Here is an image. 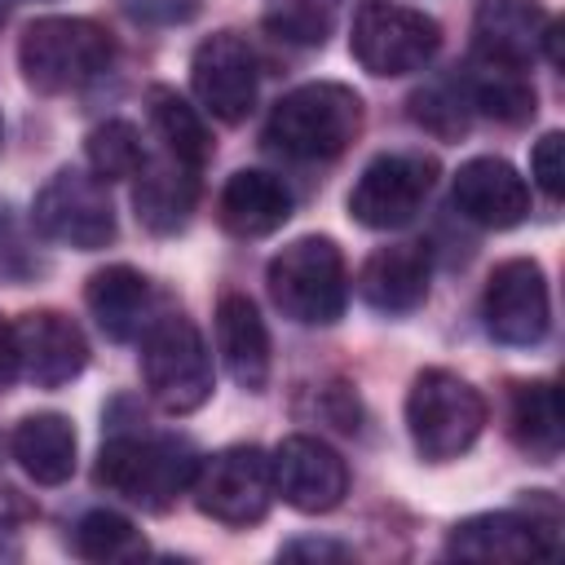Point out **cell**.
Returning <instances> with one entry per match:
<instances>
[{
    "label": "cell",
    "instance_id": "obj_24",
    "mask_svg": "<svg viewBox=\"0 0 565 565\" xmlns=\"http://www.w3.org/2000/svg\"><path fill=\"white\" fill-rule=\"evenodd\" d=\"M508 437L534 463H552L561 455V393L552 380L512 384L508 397Z\"/></svg>",
    "mask_w": 565,
    "mask_h": 565
},
{
    "label": "cell",
    "instance_id": "obj_23",
    "mask_svg": "<svg viewBox=\"0 0 565 565\" xmlns=\"http://www.w3.org/2000/svg\"><path fill=\"white\" fill-rule=\"evenodd\" d=\"M13 459L35 486H62L75 472V428L57 411H35L26 415L13 437H9Z\"/></svg>",
    "mask_w": 565,
    "mask_h": 565
},
{
    "label": "cell",
    "instance_id": "obj_30",
    "mask_svg": "<svg viewBox=\"0 0 565 565\" xmlns=\"http://www.w3.org/2000/svg\"><path fill=\"white\" fill-rule=\"evenodd\" d=\"M411 119L437 137H459L468 128V97L459 84H428L411 97Z\"/></svg>",
    "mask_w": 565,
    "mask_h": 565
},
{
    "label": "cell",
    "instance_id": "obj_13",
    "mask_svg": "<svg viewBox=\"0 0 565 565\" xmlns=\"http://www.w3.org/2000/svg\"><path fill=\"white\" fill-rule=\"evenodd\" d=\"M190 84H194L199 106L212 119L243 124L256 106V84H260V66H256L252 44L238 31L207 35L190 57Z\"/></svg>",
    "mask_w": 565,
    "mask_h": 565
},
{
    "label": "cell",
    "instance_id": "obj_9",
    "mask_svg": "<svg viewBox=\"0 0 565 565\" xmlns=\"http://www.w3.org/2000/svg\"><path fill=\"white\" fill-rule=\"evenodd\" d=\"M31 225L49 243H62L75 252H97L115 243V207H110L106 181L79 168H57L35 194Z\"/></svg>",
    "mask_w": 565,
    "mask_h": 565
},
{
    "label": "cell",
    "instance_id": "obj_5",
    "mask_svg": "<svg viewBox=\"0 0 565 565\" xmlns=\"http://www.w3.org/2000/svg\"><path fill=\"white\" fill-rule=\"evenodd\" d=\"M406 428L415 455L428 463L459 459L486 428V397L455 371L428 366L411 380L406 393Z\"/></svg>",
    "mask_w": 565,
    "mask_h": 565
},
{
    "label": "cell",
    "instance_id": "obj_3",
    "mask_svg": "<svg viewBox=\"0 0 565 565\" xmlns=\"http://www.w3.org/2000/svg\"><path fill=\"white\" fill-rule=\"evenodd\" d=\"M269 300L300 327H331L349 305V265L335 238L300 234L265 269Z\"/></svg>",
    "mask_w": 565,
    "mask_h": 565
},
{
    "label": "cell",
    "instance_id": "obj_17",
    "mask_svg": "<svg viewBox=\"0 0 565 565\" xmlns=\"http://www.w3.org/2000/svg\"><path fill=\"white\" fill-rule=\"evenodd\" d=\"M547 9L539 0H477L472 13V57L530 71V62L543 49Z\"/></svg>",
    "mask_w": 565,
    "mask_h": 565
},
{
    "label": "cell",
    "instance_id": "obj_34",
    "mask_svg": "<svg viewBox=\"0 0 565 565\" xmlns=\"http://www.w3.org/2000/svg\"><path fill=\"white\" fill-rule=\"evenodd\" d=\"M278 556H282V561H300V556H309V561H349L353 552H349L344 543H331V539H296V543H287Z\"/></svg>",
    "mask_w": 565,
    "mask_h": 565
},
{
    "label": "cell",
    "instance_id": "obj_29",
    "mask_svg": "<svg viewBox=\"0 0 565 565\" xmlns=\"http://www.w3.org/2000/svg\"><path fill=\"white\" fill-rule=\"evenodd\" d=\"M84 154H88V168L97 181H124V177H137V168L146 163V150H141V132L128 124V119H106L88 132L84 141Z\"/></svg>",
    "mask_w": 565,
    "mask_h": 565
},
{
    "label": "cell",
    "instance_id": "obj_35",
    "mask_svg": "<svg viewBox=\"0 0 565 565\" xmlns=\"http://www.w3.org/2000/svg\"><path fill=\"white\" fill-rule=\"evenodd\" d=\"M18 380V344H13V327L0 322V393Z\"/></svg>",
    "mask_w": 565,
    "mask_h": 565
},
{
    "label": "cell",
    "instance_id": "obj_31",
    "mask_svg": "<svg viewBox=\"0 0 565 565\" xmlns=\"http://www.w3.org/2000/svg\"><path fill=\"white\" fill-rule=\"evenodd\" d=\"M40 256H35V243L26 234V225L18 221L13 203H0V278L4 282H31L40 274Z\"/></svg>",
    "mask_w": 565,
    "mask_h": 565
},
{
    "label": "cell",
    "instance_id": "obj_1",
    "mask_svg": "<svg viewBox=\"0 0 565 565\" xmlns=\"http://www.w3.org/2000/svg\"><path fill=\"white\" fill-rule=\"evenodd\" d=\"M199 472V450L190 437L177 433H115L106 437L102 455H97V486H106L110 494L146 508V512H168Z\"/></svg>",
    "mask_w": 565,
    "mask_h": 565
},
{
    "label": "cell",
    "instance_id": "obj_11",
    "mask_svg": "<svg viewBox=\"0 0 565 565\" xmlns=\"http://www.w3.org/2000/svg\"><path fill=\"white\" fill-rule=\"evenodd\" d=\"M556 503L543 490L530 494L525 512H477L450 525L446 556L463 561H530L556 552Z\"/></svg>",
    "mask_w": 565,
    "mask_h": 565
},
{
    "label": "cell",
    "instance_id": "obj_16",
    "mask_svg": "<svg viewBox=\"0 0 565 565\" xmlns=\"http://www.w3.org/2000/svg\"><path fill=\"white\" fill-rule=\"evenodd\" d=\"M450 199L468 221H477L486 230H512L530 216L525 177L508 159H494V154H477V159L459 163Z\"/></svg>",
    "mask_w": 565,
    "mask_h": 565
},
{
    "label": "cell",
    "instance_id": "obj_10",
    "mask_svg": "<svg viewBox=\"0 0 565 565\" xmlns=\"http://www.w3.org/2000/svg\"><path fill=\"white\" fill-rule=\"evenodd\" d=\"M190 490H194V503L203 516L234 525V530L256 525V521H265V512L274 503L269 455L260 446H225L212 459H199Z\"/></svg>",
    "mask_w": 565,
    "mask_h": 565
},
{
    "label": "cell",
    "instance_id": "obj_37",
    "mask_svg": "<svg viewBox=\"0 0 565 565\" xmlns=\"http://www.w3.org/2000/svg\"><path fill=\"white\" fill-rule=\"evenodd\" d=\"M18 556H22V547L13 539V525H0V561H18Z\"/></svg>",
    "mask_w": 565,
    "mask_h": 565
},
{
    "label": "cell",
    "instance_id": "obj_32",
    "mask_svg": "<svg viewBox=\"0 0 565 565\" xmlns=\"http://www.w3.org/2000/svg\"><path fill=\"white\" fill-rule=\"evenodd\" d=\"M561 150H565V137H561V132H543V137L534 141V154H530V172H534V181H539V190H543L547 199H561V190H565Z\"/></svg>",
    "mask_w": 565,
    "mask_h": 565
},
{
    "label": "cell",
    "instance_id": "obj_21",
    "mask_svg": "<svg viewBox=\"0 0 565 565\" xmlns=\"http://www.w3.org/2000/svg\"><path fill=\"white\" fill-rule=\"evenodd\" d=\"M287 216H291V190L282 185V177L260 168L234 172L216 199V221L234 238H265L282 230Z\"/></svg>",
    "mask_w": 565,
    "mask_h": 565
},
{
    "label": "cell",
    "instance_id": "obj_25",
    "mask_svg": "<svg viewBox=\"0 0 565 565\" xmlns=\"http://www.w3.org/2000/svg\"><path fill=\"white\" fill-rule=\"evenodd\" d=\"M146 110H150V128L163 141V150L190 168H203L212 159V137L203 115L168 84H150L146 88Z\"/></svg>",
    "mask_w": 565,
    "mask_h": 565
},
{
    "label": "cell",
    "instance_id": "obj_7",
    "mask_svg": "<svg viewBox=\"0 0 565 565\" xmlns=\"http://www.w3.org/2000/svg\"><path fill=\"white\" fill-rule=\"evenodd\" d=\"M437 49H441V26L424 9L388 4V0H366L353 13L349 53L358 57L362 71H371L380 79L424 71L437 57Z\"/></svg>",
    "mask_w": 565,
    "mask_h": 565
},
{
    "label": "cell",
    "instance_id": "obj_36",
    "mask_svg": "<svg viewBox=\"0 0 565 565\" xmlns=\"http://www.w3.org/2000/svg\"><path fill=\"white\" fill-rule=\"evenodd\" d=\"M31 516H35V508L18 490L0 486V525H18V521H31Z\"/></svg>",
    "mask_w": 565,
    "mask_h": 565
},
{
    "label": "cell",
    "instance_id": "obj_15",
    "mask_svg": "<svg viewBox=\"0 0 565 565\" xmlns=\"http://www.w3.org/2000/svg\"><path fill=\"white\" fill-rule=\"evenodd\" d=\"M13 344H18V375H26L35 388H62L79 380L88 366L84 331L57 309L22 313L13 322Z\"/></svg>",
    "mask_w": 565,
    "mask_h": 565
},
{
    "label": "cell",
    "instance_id": "obj_20",
    "mask_svg": "<svg viewBox=\"0 0 565 565\" xmlns=\"http://www.w3.org/2000/svg\"><path fill=\"white\" fill-rule=\"evenodd\" d=\"M216 353L230 371V380L247 393H260L269 384V331L265 318L256 313V305L238 291H225L216 300Z\"/></svg>",
    "mask_w": 565,
    "mask_h": 565
},
{
    "label": "cell",
    "instance_id": "obj_12",
    "mask_svg": "<svg viewBox=\"0 0 565 565\" xmlns=\"http://www.w3.org/2000/svg\"><path fill=\"white\" fill-rule=\"evenodd\" d=\"M481 318H486V331L508 349L543 344V335L552 327V296H547L543 265L530 256L499 260L486 278Z\"/></svg>",
    "mask_w": 565,
    "mask_h": 565
},
{
    "label": "cell",
    "instance_id": "obj_19",
    "mask_svg": "<svg viewBox=\"0 0 565 565\" xmlns=\"http://www.w3.org/2000/svg\"><path fill=\"white\" fill-rule=\"evenodd\" d=\"M194 203H199V168L172 159L168 150L137 168L132 207L150 234H181L194 216Z\"/></svg>",
    "mask_w": 565,
    "mask_h": 565
},
{
    "label": "cell",
    "instance_id": "obj_22",
    "mask_svg": "<svg viewBox=\"0 0 565 565\" xmlns=\"http://www.w3.org/2000/svg\"><path fill=\"white\" fill-rule=\"evenodd\" d=\"M88 313L110 340H137L159 313H154V287L132 265H106L84 287Z\"/></svg>",
    "mask_w": 565,
    "mask_h": 565
},
{
    "label": "cell",
    "instance_id": "obj_18",
    "mask_svg": "<svg viewBox=\"0 0 565 565\" xmlns=\"http://www.w3.org/2000/svg\"><path fill=\"white\" fill-rule=\"evenodd\" d=\"M428 247L424 243H388L380 252H371L358 269V296L388 318L415 313L428 300Z\"/></svg>",
    "mask_w": 565,
    "mask_h": 565
},
{
    "label": "cell",
    "instance_id": "obj_8",
    "mask_svg": "<svg viewBox=\"0 0 565 565\" xmlns=\"http://www.w3.org/2000/svg\"><path fill=\"white\" fill-rule=\"evenodd\" d=\"M437 185V159L424 150H384L375 154L349 190V216L366 230H397L415 221L424 199Z\"/></svg>",
    "mask_w": 565,
    "mask_h": 565
},
{
    "label": "cell",
    "instance_id": "obj_14",
    "mask_svg": "<svg viewBox=\"0 0 565 565\" xmlns=\"http://www.w3.org/2000/svg\"><path fill=\"white\" fill-rule=\"evenodd\" d=\"M269 472H274V494L305 516H322L340 508L349 494V463L322 437L309 433L282 437L278 450L269 455Z\"/></svg>",
    "mask_w": 565,
    "mask_h": 565
},
{
    "label": "cell",
    "instance_id": "obj_33",
    "mask_svg": "<svg viewBox=\"0 0 565 565\" xmlns=\"http://www.w3.org/2000/svg\"><path fill=\"white\" fill-rule=\"evenodd\" d=\"M128 13L141 18V22H190L199 13V0H128Z\"/></svg>",
    "mask_w": 565,
    "mask_h": 565
},
{
    "label": "cell",
    "instance_id": "obj_26",
    "mask_svg": "<svg viewBox=\"0 0 565 565\" xmlns=\"http://www.w3.org/2000/svg\"><path fill=\"white\" fill-rule=\"evenodd\" d=\"M459 88H463L468 106H477L481 115H490L499 124H525L534 115V84L525 79V71L472 57L463 79H459Z\"/></svg>",
    "mask_w": 565,
    "mask_h": 565
},
{
    "label": "cell",
    "instance_id": "obj_28",
    "mask_svg": "<svg viewBox=\"0 0 565 565\" xmlns=\"http://www.w3.org/2000/svg\"><path fill=\"white\" fill-rule=\"evenodd\" d=\"M344 0H265V31L287 44H327Z\"/></svg>",
    "mask_w": 565,
    "mask_h": 565
},
{
    "label": "cell",
    "instance_id": "obj_6",
    "mask_svg": "<svg viewBox=\"0 0 565 565\" xmlns=\"http://www.w3.org/2000/svg\"><path fill=\"white\" fill-rule=\"evenodd\" d=\"M141 380L159 411L190 415L212 397V353L181 313H159L141 335Z\"/></svg>",
    "mask_w": 565,
    "mask_h": 565
},
{
    "label": "cell",
    "instance_id": "obj_4",
    "mask_svg": "<svg viewBox=\"0 0 565 565\" xmlns=\"http://www.w3.org/2000/svg\"><path fill=\"white\" fill-rule=\"evenodd\" d=\"M115 62V40L93 18H35L18 40L22 79L35 93H75Z\"/></svg>",
    "mask_w": 565,
    "mask_h": 565
},
{
    "label": "cell",
    "instance_id": "obj_2",
    "mask_svg": "<svg viewBox=\"0 0 565 565\" xmlns=\"http://www.w3.org/2000/svg\"><path fill=\"white\" fill-rule=\"evenodd\" d=\"M362 119H366L362 97L349 84L313 79V84H300L274 102L269 124H265V141L282 159L318 163V159L344 154L358 141Z\"/></svg>",
    "mask_w": 565,
    "mask_h": 565
},
{
    "label": "cell",
    "instance_id": "obj_27",
    "mask_svg": "<svg viewBox=\"0 0 565 565\" xmlns=\"http://www.w3.org/2000/svg\"><path fill=\"white\" fill-rule=\"evenodd\" d=\"M75 552L84 561H97V565H115V561H141L150 547H146V534L110 512V508H97V512H84L79 525H75Z\"/></svg>",
    "mask_w": 565,
    "mask_h": 565
}]
</instances>
